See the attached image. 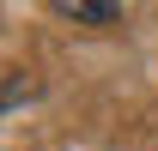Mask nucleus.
<instances>
[{
    "label": "nucleus",
    "instance_id": "nucleus-1",
    "mask_svg": "<svg viewBox=\"0 0 158 151\" xmlns=\"http://www.w3.org/2000/svg\"><path fill=\"white\" fill-rule=\"evenodd\" d=\"M49 6H55V12H67L73 24H98V30L122 18V0H49Z\"/></svg>",
    "mask_w": 158,
    "mask_h": 151
}]
</instances>
